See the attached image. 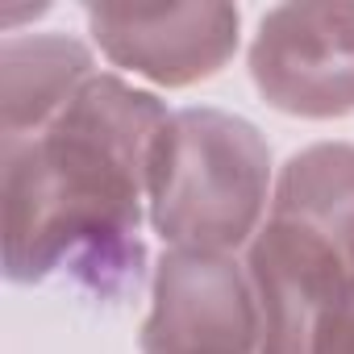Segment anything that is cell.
Returning a JSON list of instances; mask_svg holds the SVG:
<instances>
[{
    "instance_id": "cell-9",
    "label": "cell",
    "mask_w": 354,
    "mask_h": 354,
    "mask_svg": "<svg viewBox=\"0 0 354 354\" xmlns=\"http://www.w3.org/2000/svg\"><path fill=\"white\" fill-rule=\"evenodd\" d=\"M313 354H354V267L342 275V283L317 317Z\"/></svg>"
},
{
    "instance_id": "cell-1",
    "label": "cell",
    "mask_w": 354,
    "mask_h": 354,
    "mask_svg": "<svg viewBox=\"0 0 354 354\" xmlns=\"http://www.w3.org/2000/svg\"><path fill=\"white\" fill-rule=\"evenodd\" d=\"M167 117L154 92L96 71L50 125L0 138V242L13 283L67 275L96 300L138 292L150 154Z\"/></svg>"
},
{
    "instance_id": "cell-5",
    "label": "cell",
    "mask_w": 354,
    "mask_h": 354,
    "mask_svg": "<svg viewBox=\"0 0 354 354\" xmlns=\"http://www.w3.org/2000/svg\"><path fill=\"white\" fill-rule=\"evenodd\" d=\"M88 34L100 55L158 88L213 80L242 38V13L221 0L201 5H88Z\"/></svg>"
},
{
    "instance_id": "cell-7",
    "label": "cell",
    "mask_w": 354,
    "mask_h": 354,
    "mask_svg": "<svg viewBox=\"0 0 354 354\" xmlns=\"http://www.w3.org/2000/svg\"><path fill=\"white\" fill-rule=\"evenodd\" d=\"M96 75L92 50L71 34H9L0 42V138L50 125Z\"/></svg>"
},
{
    "instance_id": "cell-8",
    "label": "cell",
    "mask_w": 354,
    "mask_h": 354,
    "mask_svg": "<svg viewBox=\"0 0 354 354\" xmlns=\"http://www.w3.org/2000/svg\"><path fill=\"white\" fill-rule=\"evenodd\" d=\"M329 242L354 267V146L313 142L296 150L271 188V213Z\"/></svg>"
},
{
    "instance_id": "cell-3",
    "label": "cell",
    "mask_w": 354,
    "mask_h": 354,
    "mask_svg": "<svg viewBox=\"0 0 354 354\" xmlns=\"http://www.w3.org/2000/svg\"><path fill=\"white\" fill-rule=\"evenodd\" d=\"M250 80L288 117L333 121L354 113V5L300 0L259 17L250 38Z\"/></svg>"
},
{
    "instance_id": "cell-4",
    "label": "cell",
    "mask_w": 354,
    "mask_h": 354,
    "mask_svg": "<svg viewBox=\"0 0 354 354\" xmlns=\"http://www.w3.org/2000/svg\"><path fill=\"white\" fill-rule=\"evenodd\" d=\"M138 342L142 354H259L246 263L209 250H162Z\"/></svg>"
},
{
    "instance_id": "cell-2",
    "label": "cell",
    "mask_w": 354,
    "mask_h": 354,
    "mask_svg": "<svg viewBox=\"0 0 354 354\" xmlns=\"http://www.w3.org/2000/svg\"><path fill=\"white\" fill-rule=\"evenodd\" d=\"M267 138L225 109H175L150 154L146 221L167 250L234 254L254 242L271 201Z\"/></svg>"
},
{
    "instance_id": "cell-6",
    "label": "cell",
    "mask_w": 354,
    "mask_h": 354,
    "mask_svg": "<svg viewBox=\"0 0 354 354\" xmlns=\"http://www.w3.org/2000/svg\"><path fill=\"white\" fill-rule=\"evenodd\" d=\"M350 263L317 234L267 217L246 246V275L259 304V354H313L325 300Z\"/></svg>"
}]
</instances>
